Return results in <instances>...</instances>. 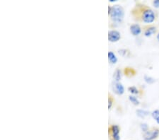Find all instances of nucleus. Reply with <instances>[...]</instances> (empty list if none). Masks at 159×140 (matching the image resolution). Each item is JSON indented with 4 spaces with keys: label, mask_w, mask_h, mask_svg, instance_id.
Here are the masks:
<instances>
[{
    "label": "nucleus",
    "mask_w": 159,
    "mask_h": 140,
    "mask_svg": "<svg viewBox=\"0 0 159 140\" xmlns=\"http://www.w3.org/2000/svg\"><path fill=\"white\" fill-rule=\"evenodd\" d=\"M132 12L134 16L137 15L138 19L147 24H151L155 20V14L153 10L146 6L137 7V9H134Z\"/></svg>",
    "instance_id": "obj_1"
},
{
    "label": "nucleus",
    "mask_w": 159,
    "mask_h": 140,
    "mask_svg": "<svg viewBox=\"0 0 159 140\" xmlns=\"http://www.w3.org/2000/svg\"><path fill=\"white\" fill-rule=\"evenodd\" d=\"M109 15L112 20L114 22L120 23L124 17V10L123 8L120 5H114L112 6L111 11Z\"/></svg>",
    "instance_id": "obj_2"
},
{
    "label": "nucleus",
    "mask_w": 159,
    "mask_h": 140,
    "mask_svg": "<svg viewBox=\"0 0 159 140\" xmlns=\"http://www.w3.org/2000/svg\"><path fill=\"white\" fill-rule=\"evenodd\" d=\"M120 129L118 125H112L108 129V132L110 136V139L111 140H120Z\"/></svg>",
    "instance_id": "obj_3"
},
{
    "label": "nucleus",
    "mask_w": 159,
    "mask_h": 140,
    "mask_svg": "<svg viewBox=\"0 0 159 140\" xmlns=\"http://www.w3.org/2000/svg\"><path fill=\"white\" fill-rule=\"evenodd\" d=\"M159 135V130L156 129H153L151 130H148L147 132H144V140H153L156 139Z\"/></svg>",
    "instance_id": "obj_4"
},
{
    "label": "nucleus",
    "mask_w": 159,
    "mask_h": 140,
    "mask_svg": "<svg viewBox=\"0 0 159 140\" xmlns=\"http://www.w3.org/2000/svg\"><path fill=\"white\" fill-rule=\"evenodd\" d=\"M120 38V33L117 30H110L108 33V39L110 42H117Z\"/></svg>",
    "instance_id": "obj_5"
},
{
    "label": "nucleus",
    "mask_w": 159,
    "mask_h": 140,
    "mask_svg": "<svg viewBox=\"0 0 159 140\" xmlns=\"http://www.w3.org/2000/svg\"><path fill=\"white\" fill-rule=\"evenodd\" d=\"M113 90H114V91L117 94H119V95L123 94V93L124 91V86H122V84L119 82L115 83V85L113 86Z\"/></svg>",
    "instance_id": "obj_6"
},
{
    "label": "nucleus",
    "mask_w": 159,
    "mask_h": 140,
    "mask_svg": "<svg viewBox=\"0 0 159 140\" xmlns=\"http://www.w3.org/2000/svg\"><path fill=\"white\" fill-rule=\"evenodd\" d=\"M130 31L134 35H139L142 32V29L138 24H133L130 26Z\"/></svg>",
    "instance_id": "obj_7"
},
{
    "label": "nucleus",
    "mask_w": 159,
    "mask_h": 140,
    "mask_svg": "<svg viewBox=\"0 0 159 140\" xmlns=\"http://www.w3.org/2000/svg\"><path fill=\"white\" fill-rule=\"evenodd\" d=\"M156 31V27L154 26L149 27L145 30V32H144V35H145V36L149 37L151 35H153V34L155 33Z\"/></svg>",
    "instance_id": "obj_8"
},
{
    "label": "nucleus",
    "mask_w": 159,
    "mask_h": 140,
    "mask_svg": "<svg viewBox=\"0 0 159 140\" xmlns=\"http://www.w3.org/2000/svg\"><path fill=\"white\" fill-rule=\"evenodd\" d=\"M108 60H109V61L112 63V64H115V63L117 62V61H118L117 57L115 56L114 53L111 51L108 53Z\"/></svg>",
    "instance_id": "obj_9"
},
{
    "label": "nucleus",
    "mask_w": 159,
    "mask_h": 140,
    "mask_svg": "<svg viewBox=\"0 0 159 140\" xmlns=\"http://www.w3.org/2000/svg\"><path fill=\"white\" fill-rule=\"evenodd\" d=\"M137 113L138 116L140 117V118H144V117L147 116V115L149 114L148 111H146V110H137Z\"/></svg>",
    "instance_id": "obj_10"
},
{
    "label": "nucleus",
    "mask_w": 159,
    "mask_h": 140,
    "mask_svg": "<svg viewBox=\"0 0 159 140\" xmlns=\"http://www.w3.org/2000/svg\"><path fill=\"white\" fill-rule=\"evenodd\" d=\"M114 79L117 82H119V81L121 79V71L120 70L117 69L114 73Z\"/></svg>",
    "instance_id": "obj_11"
},
{
    "label": "nucleus",
    "mask_w": 159,
    "mask_h": 140,
    "mask_svg": "<svg viewBox=\"0 0 159 140\" xmlns=\"http://www.w3.org/2000/svg\"><path fill=\"white\" fill-rule=\"evenodd\" d=\"M129 100H130L131 102L133 104H134V105H139V101L138 100V99L136 97L132 96H129Z\"/></svg>",
    "instance_id": "obj_12"
},
{
    "label": "nucleus",
    "mask_w": 159,
    "mask_h": 140,
    "mask_svg": "<svg viewBox=\"0 0 159 140\" xmlns=\"http://www.w3.org/2000/svg\"><path fill=\"white\" fill-rule=\"evenodd\" d=\"M129 92H131L132 94H137L138 93H139L137 89L135 87V86H132V87H129Z\"/></svg>",
    "instance_id": "obj_13"
},
{
    "label": "nucleus",
    "mask_w": 159,
    "mask_h": 140,
    "mask_svg": "<svg viewBox=\"0 0 159 140\" xmlns=\"http://www.w3.org/2000/svg\"><path fill=\"white\" fill-rule=\"evenodd\" d=\"M144 79H145V81H147V83H149V84H152V83L154 82L153 79H152L151 77H149V76H144Z\"/></svg>",
    "instance_id": "obj_14"
},
{
    "label": "nucleus",
    "mask_w": 159,
    "mask_h": 140,
    "mask_svg": "<svg viewBox=\"0 0 159 140\" xmlns=\"http://www.w3.org/2000/svg\"><path fill=\"white\" fill-rule=\"evenodd\" d=\"M152 117H153L154 119L156 120V119L159 117V110H155V111H153V113H152Z\"/></svg>",
    "instance_id": "obj_15"
},
{
    "label": "nucleus",
    "mask_w": 159,
    "mask_h": 140,
    "mask_svg": "<svg viewBox=\"0 0 159 140\" xmlns=\"http://www.w3.org/2000/svg\"><path fill=\"white\" fill-rule=\"evenodd\" d=\"M141 128H142V130L144 132L148 131V125H147V124H142L141 125Z\"/></svg>",
    "instance_id": "obj_16"
},
{
    "label": "nucleus",
    "mask_w": 159,
    "mask_h": 140,
    "mask_svg": "<svg viewBox=\"0 0 159 140\" xmlns=\"http://www.w3.org/2000/svg\"><path fill=\"white\" fill-rule=\"evenodd\" d=\"M113 105V99H112L111 96H109V98H108V109H110Z\"/></svg>",
    "instance_id": "obj_17"
},
{
    "label": "nucleus",
    "mask_w": 159,
    "mask_h": 140,
    "mask_svg": "<svg viewBox=\"0 0 159 140\" xmlns=\"http://www.w3.org/2000/svg\"><path fill=\"white\" fill-rule=\"evenodd\" d=\"M153 4L155 7H156V8L159 7V0H156V1H154Z\"/></svg>",
    "instance_id": "obj_18"
},
{
    "label": "nucleus",
    "mask_w": 159,
    "mask_h": 140,
    "mask_svg": "<svg viewBox=\"0 0 159 140\" xmlns=\"http://www.w3.org/2000/svg\"><path fill=\"white\" fill-rule=\"evenodd\" d=\"M156 120L157 123H158V124H159V117H158V118H157V119H156Z\"/></svg>",
    "instance_id": "obj_19"
},
{
    "label": "nucleus",
    "mask_w": 159,
    "mask_h": 140,
    "mask_svg": "<svg viewBox=\"0 0 159 140\" xmlns=\"http://www.w3.org/2000/svg\"><path fill=\"white\" fill-rule=\"evenodd\" d=\"M157 39H158V40H159V34H158V35H157Z\"/></svg>",
    "instance_id": "obj_20"
}]
</instances>
